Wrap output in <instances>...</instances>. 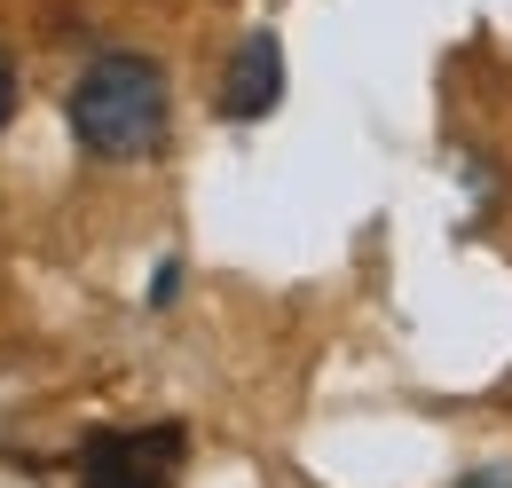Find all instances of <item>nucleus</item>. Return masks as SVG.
I'll return each instance as SVG.
<instances>
[{"label":"nucleus","instance_id":"obj_1","mask_svg":"<svg viewBox=\"0 0 512 488\" xmlns=\"http://www.w3.org/2000/svg\"><path fill=\"white\" fill-rule=\"evenodd\" d=\"M64 126L71 142L103 166H134L166 142L174 126V79L158 56H134V48H111V56H87L79 79L64 95Z\"/></svg>","mask_w":512,"mask_h":488},{"label":"nucleus","instance_id":"obj_2","mask_svg":"<svg viewBox=\"0 0 512 488\" xmlns=\"http://www.w3.org/2000/svg\"><path fill=\"white\" fill-rule=\"evenodd\" d=\"M190 457V426H127V433H87L79 441V488H174Z\"/></svg>","mask_w":512,"mask_h":488},{"label":"nucleus","instance_id":"obj_3","mask_svg":"<svg viewBox=\"0 0 512 488\" xmlns=\"http://www.w3.org/2000/svg\"><path fill=\"white\" fill-rule=\"evenodd\" d=\"M221 119H237V126H253L268 119L276 103H284V40L276 32H245L237 40V56H229V71H221Z\"/></svg>","mask_w":512,"mask_h":488},{"label":"nucleus","instance_id":"obj_4","mask_svg":"<svg viewBox=\"0 0 512 488\" xmlns=\"http://www.w3.org/2000/svg\"><path fill=\"white\" fill-rule=\"evenodd\" d=\"M16 95H24V79H16V56L0 48V126L16 119Z\"/></svg>","mask_w":512,"mask_h":488},{"label":"nucleus","instance_id":"obj_5","mask_svg":"<svg viewBox=\"0 0 512 488\" xmlns=\"http://www.w3.org/2000/svg\"><path fill=\"white\" fill-rule=\"evenodd\" d=\"M457 488H512V465H481V473H465Z\"/></svg>","mask_w":512,"mask_h":488}]
</instances>
